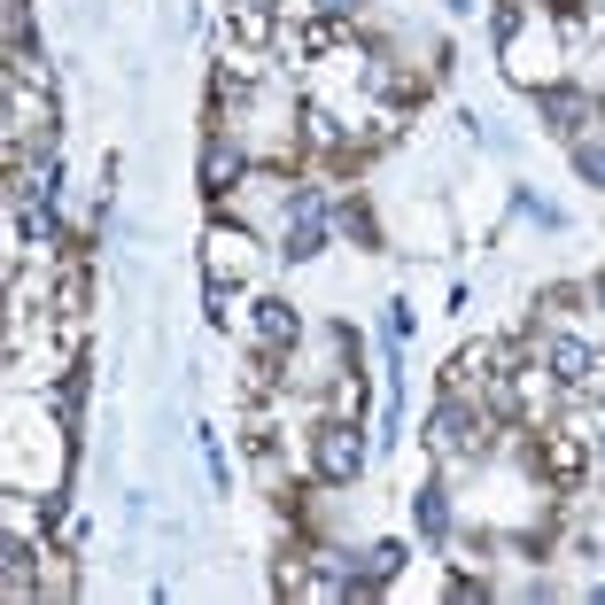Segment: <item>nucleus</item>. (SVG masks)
<instances>
[{"label": "nucleus", "instance_id": "obj_1", "mask_svg": "<svg viewBox=\"0 0 605 605\" xmlns=\"http://www.w3.org/2000/svg\"><path fill=\"white\" fill-rule=\"evenodd\" d=\"M435 443L458 451V458H481V451H489V419L466 411V404H451V411H435Z\"/></svg>", "mask_w": 605, "mask_h": 605}, {"label": "nucleus", "instance_id": "obj_2", "mask_svg": "<svg viewBox=\"0 0 605 605\" xmlns=\"http://www.w3.org/2000/svg\"><path fill=\"white\" fill-rule=\"evenodd\" d=\"M358 466H365L358 427H341V419H334V427H318V474H326V481H350Z\"/></svg>", "mask_w": 605, "mask_h": 605}, {"label": "nucleus", "instance_id": "obj_3", "mask_svg": "<svg viewBox=\"0 0 605 605\" xmlns=\"http://www.w3.org/2000/svg\"><path fill=\"white\" fill-rule=\"evenodd\" d=\"M536 466H551V481H559V489H574V481H582V443H574V435H544Z\"/></svg>", "mask_w": 605, "mask_h": 605}, {"label": "nucleus", "instance_id": "obj_4", "mask_svg": "<svg viewBox=\"0 0 605 605\" xmlns=\"http://www.w3.org/2000/svg\"><path fill=\"white\" fill-rule=\"evenodd\" d=\"M551 373H559L567 388H582V381L597 373V358H590V341H574V334H559V341H551Z\"/></svg>", "mask_w": 605, "mask_h": 605}, {"label": "nucleus", "instance_id": "obj_5", "mask_svg": "<svg viewBox=\"0 0 605 605\" xmlns=\"http://www.w3.org/2000/svg\"><path fill=\"white\" fill-rule=\"evenodd\" d=\"M318 248V195H295L288 202V256H311Z\"/></svg>", "mask_w": 605, "mask_h": 605}, {"label": "nucleus", "instance_id": "obj_6", "mask_svg": "<svg viewBox=\"0 0 605 605\" xmlns=\"http://www.w3.org/2000/svg\"><path fill=\"white\" fill-rule=\"evenodd\" d=\"M295 326H303V318H295L288 303H256V334H265L272 350H288V341H295Z\"/></svg>", "mask_w": 605, "mask_h": 605}, {"label": "nucleus", "instance_id": "obj_7", "mask_svg": "<svg viewBox=\"0 0 605 605\" xmlns=\"http://www.w3.org/2000/svg\"><path fill=\"white\" fill-rule=\"evenodd\" d=\"M233 171H241V155H233L225 140H210V155H202V187H210V195H225V179H233Z\"/></svg>", "mask_w": 605, "mask_h": 605}, {"label": "nucleus", "instance_id": "obj_8", "mask_svg": "<svg viewBox=\"0 0 605 605\" xmlns=\"http://www.w3.org/2000/svg\"><path fill=\"white\" fill-rule=\"evenodd\" d=\"M411 512H419V528H427V536H443V528H451V504H443V489H419V497H411Z\"/></svg>", "mask_w": 605, "mask_h": 605}, {"label": "nucleus", "instance_id": "obj_9", "mask_svg": "<svg viewBox=\"0 0 605 605\" xmlns=\"http://www.w3.org/2000/svg\"><path fill=\"white\" fill-rule=\"evenodd\" d=\"M396 567H404V544H381V551L365 559V582H358V590H373V582H388Z\"/></svg>", "mask_w": 605, "mask_h": 605}, {"label": "nucleus", "instance_id": "obj_10", "mask_svg": "<svg viewBox=\"0 0 605 605\" xmlns=\"http://www.w3.org/2000/svg\"><path fill=\"white\" fill-rule=\"evenodd\" d=\"M551 117H559V132H574V125L590 117V102H582V94H551Z\"/></svg>", "mask_w": 605, "mask_h": 605}, {"label": "nucleus", "instance_id": "obj_11", "mask_svg": "<svg viewBox=\"0 0 605 605\" xmlns=\"http://www.w3.org/2000/svg\"><path fill=\"white\" fill-rule=\"evenodd\" d=\"M334 39H341V24H311V32L295 39V55H318V47H334Z\"/></svg>", "mask_w": 605, "mask_h": 605}, {"label": "nucleus", "instance_id": "obj_12", "mask_svg": "<svg viewBox=\"0 0 605 605\" xmlns=\"http://www.w3.org/2000/svg\"><path fill=\"white\" fill-rule=\"evenodd\" d=\"M341 233H350V241H365V248H373V218H365L358 202H350V210H341Z\"/></svg>", "mask_w": 605, "mask_h": 605}, {"label": "nucleus", "instance_id": "obj_13", "mask_svg": "<svg viewBox=\"0 0 605 605\" xmlns=\"http://www.w3.org/2000/svg\"><path fill=\"white\" fill-rule=\"evenodd\" d=\"M582 179H597V187H605V148H582Z\"/></svg>", "mask_w": 605, "mask_h": 605}, {"label": "nucleus", "instance_id": "obj_14", "mask_svg": "<svg viewBox=\"0 0 605 605\" xmlns=\"http://www.w3.org/2000/svg\"><path fill=\"white\" fill-rule=\"evenodd\" d=\"M311 9H326V16H350V9H358V0H311Z\"/></svg>", "mask_w": 605, "mask_h": 605}, {"label": "nucleus", "instance_id": "obj_15", "mask_svg": "<svg viewBox=\"0 0 605 605\" xmlns=\"http://www.w3.org/2000/svg\"><path fill=\"white\" fill-rule=\"evenodd\" d=\"M597 597H605V590H597Z\"/></svg>", "mask_w": 605, "mask_h": 605}]
</instances>
